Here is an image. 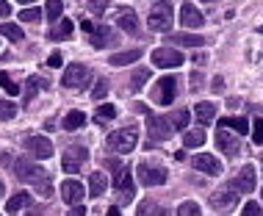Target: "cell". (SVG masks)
Instances as JSON below:
<instances>
[{
    "label": "cell",
    "mask_w": 263,
    "mask_h": 216,
    "mask_svg": "<svg viewBox=\"0 0 263 216\" xmlns=\"http://www.w3.org/2000/svg\"><path fill=\"white\" fill-rule=\"evenodd\" d=\"M14 175L23 183H31L42 197H53V177L47 169H42L39 164H33L31 158H17L14 161Z\"/></svg>",
    "instance_id": "6da1fadb"
},
{
    "label": "cell",
    "mask_w": 263,
    "mask_h": 216,
    "mask_svg": "<svg viewBox=\"0 0 263 216\" xmlns=\"http://www.w3.org/2000/svg\"><path fill=\"white\" fill-rule=\"evenodd\" d=\"M136 141H139V128L127 125V128H119V131L108 133L105 147L114 150V153H119V155H127L130 150H136Z\"/></svg>",
    "instance_id": "7a4b0ae2"
},
{
    "label": "cell",
    "mask_w": 263,
    "mask_h": 216,
    "mask_svg": "<svg viewBox=\"0 0 263 216\" xmlns=\"http://www.w3.org/2000/svg\"><path fill=\"white\" fill-rule=\"evenodd\" d=\"M172 20H175V11L169 3H155L150 9V17H147V23H150V31H172Z\"/></svg>",
    "instance_id": "3957f363"
},
{
    "label": "cell",
    "mask_w": 263,
    "mask_h": 216,
    "mask_svg": "<svg viewBox=\"0 0 263 216\" xmlns=\"http://www.w3.org/2000/svg\"><path fill=\"white\" fill-rule=\"evenodd\" d=\"M89 81H91V69L86 64H69L61 75V83L67 86V89H81V86H86Z\"/></svg>",
    "instance_id": "277c9868"
},
{
    "label": "cell",
    "mask_w": 263,
    "mask_h": 216,
    "mask_svg": "<svg viewBox=\"0 0 263 216\" xmlns=\"http://www.w3.org/2000/svg\"><path fill=\"white\" fill-rule=\"evenodd\" d=\"M136 175H139V180L150 189V186H163L166 183V169L163 167H158V164H147V161H141L139 167H136Z\"/></svg>",
    "instance_id": "5b68a950"
},
{
    "label": "cell",
    "mask_w": 263,
    "mask_h": 216,
    "mask_svg": "<svg viewBox=\"0 0 263 216\" xmlns=\"http://www.w3.org/2000/svg\"><path fill=\"white\" fill-rule=\"evenodd\" d=\"M147 131H150L153 141H166L169 136L175 133V128H172V122H169V117H158V114L147 111Z\"/></svg>",
    "instance_id": "8992f818"
},
{
    "label": "cell",
    "mask_w": 263,
    "mask_h": 216,
    "mask_svg": "<svg viewBox=\"0 0 263 216\" xmlns=\"http://www.w3.org/2000/svg\"><path fill=\"white\" fill-rule=\"evenodd\" d=\"M86 158H89V150L81 147V144H72V147H67V150H64V155H61V169L72 175V172H78L83 167Z\"/></svg>",
    "instance_id": "52a82bcc"
},
{
    "label": "cell",
    "mask_w": 263,
    "mask_h": 216,
    "mask_svg": "<svg viewBox=\"0 0 263 216\" xmlns=\"http://www.w3.org/2000/svg\"><path fill=\"white\" fill-rule=\"evenodd\" d=\"M183 61H186V59L180 56V50H175L172 45L153 50V64H155V67H161V69H175V67H180Z\"/></svg>",
    "instance_id": "ba28073f"
},
{
    "label": "cell",
    "mask_w": 263,
    "mask_h": 216,
    "mask_svg": "<svg viewBox=\"0 0 263 216\" xmlns=\"http://www.w3.org/2000/svg\"><path fill=\"white\" fill-rule=\"evenodd\" d=\"M153 97H155V103H161V105H172V100L177 97V78H172V75L161 78L153 89Z\"/></svg>",
    "instance_id": "9c48e42d"
},
{
    "label": "cell",
    "mask_w": 263,
    "mask_h": 216,
    "mask_svg": "<svg viewBox=\"0 0 263 216\" xmlns=\"http://www.w3.org/2000/svg\"><path fill=\"white\" fill-rule=\"evenodd\" d=\"M114 189L119 191V200L122 203H130L133 200V194H136V186H133V175H130V169H117V177H114Z\"/></svg>",
    "instance_id": "30bf717a"
},
{
    "label": "cell",
    "mask_w": 263,
    "mask_h": 216,
    "mask_svg": "<svg viewBox=\"0 0 263 216\" xmlns=\"http://www.w3.org/2000/svg\"><path fill=\"white\" fill-rule=\"evenodd\" d=\"M25 150L33 158H42V161L53 155V144H50L47 136H28V139H25Z\"/></svg>",
    "instance_id": "8fae6325"
},
{
    "label": "cell",
    "mask_w": 263,
    "mask_h": 216,
    "mask_svg": "<svg viewBox=\"0 0 263 216\" xmlns=\"http://www.w3.org/2000/svg\"><path fill=\"white\" fill-rule=\"evenodd\" d=\"M236 200H238V189L230 183V186H224V189H219L216 194H211L208 203L216 208V211H224V208H233V205H236Z\"/></svg>",
    "instance_id": "7c38bea8"
},
{
    "label": "cell",
    "mask_w": 263,
    "mask_h": 216,
    "mask_svg": "<svg viewBox=\"0 0 263 216\" xmlns=\"http://www.w3.org/2000/svg\"><path fill=\"white\" fill-rule=\"evenodd\" d=\"M83 183H78V180H64L61 183V200L64 203H69V205H83Z\"/></svg>",
    "instance_id": "4fadbf2b"
},
{
    "label": "cell",
    "mask_w": 263,
    "mask_h": 216,
    "mask_svg": "<svg viewBox=\"0 0 263 216\" xmlns=\"http://www.w3.org/2000/svg\"><path fill=\"white\" fill-rule=\"evenodd\" d=\"M233 186L238 189V194H252L255 191V167H241V172L236 175V180H233Z\"/></svg>",
    "instance_id": "5bb4252c"
},
{
    "label": "cell",
    "mask_w": 263,
    "mask_h": 216,
    "mask_svg": "<svg viewBox=\"0 0 263 216\" xmlns=\"http://www.w3.org/2000/svg\"><path fill=\"white\" fill-rule=\"evenodd\" d=\"M180 23L186 25V28H202L205 25V17H202V11L200 9H194V3H183V9H180Z\"/></svg>",
    "instance_id": "9a60e30c"
},
{
    "label": "cell",
    "mask_w": 263,
    "mask_h": 216,
    "mask_svg": "<svg viewBox=\"0 0 263 216\" xmlns=\"http://www.w3.org/2000/svg\"><path fill=\"white\" fill-rule=\"evenodd\" d=\"M117 33L111 31L108 25H100V28H95L91 31V45H95L97 50H103V47H111V45H117Z\"/></svg>",
    "instance_id": "2e32d148"
},
{
    "label": "cell",
    "mask_w": 263,
    "mask_h": 216,
    "mask_svg": "<svg viewBox=\"0 0 263 216\" xmlns=\"http://www.w3.org/2000/svg\"><path fill=\"white\" fill-rule=\"evenodd\" d=\"M194 169L197 172H205V175H222V164L216 161V155H194Z\"/></svg>",
    "instance_id": "e0dca14e"
},
{
    "label": "cell",
    "mask_w": 263,
    "mask_h": 216,
    "mask_svg": "<svg viewBox=\"0 0 263 216\" xmlns=\"http://www.w3.org/2000/svg\"><path fill=\"white\" fill-rule=\"evenodd\" d=\"M216 147L222 150L224 155H236V153H241L238 139H236V136H230L227 131H216Z\"/></svg>",
    "instance_id": "ac0fdd59"
},
{
    "label": "cell",
    "mask_w": 263,
    "mask_h": 216,
    "mask_svg": "<svg viewBox=\"0 0 263 216\" xmlns=\"http://www.w3.org/2000/svg\"><path fill=\"white\" fill-rule=\"evenodd\" d=\"M169 39H172V45H180V47H202L208 42L205 36H197V33H172Z\"/></svg>",
    "instance_id": "d6986e66"
},
{
    "label": "cell",
    "mask_w": 263,
    "mask_h": 216,
    "mask_svg": "<svg viewBox=\"0 0 263 216\" xmlns=\"http://www.w3.org/2000/svg\"><path fill=\"white\" fill-rule=\"evenodd\" d=\"M117 23H119V28H122V31H127V33H136V31H139L136 11H130V9H119V14H117Z\"/></svg>",
    "instance_id": "ffe728a7"
},
{
    "label": "cell",
    "mask_w": 263,
    "mask_h": 216,
    "mask_svg": "<svg viewBox=\"0 0 263 216\" xmlns=\"http://www.w3.org/2000/svg\"><path fill=\"white\" fill-rule=\"evenodd\" d=\"M105 189H108V177L103 172H91L89 175V194L91 197H103Z\"/></svg>",
    "instance_id": "44dd1931"
},
{
    "label": "cell",
    "mask_w": 263,
    "mask_h": 216,
    "mask_svg": "<svg viewBox=\"0 0 263 216\" xmlns=\"http://www.w3.org/2000/svg\"><path fill=\"white\" fill-rule=\"evenodd\" d=\"M139 59H141V50H127V53H114L108 59V64L111 67H127V64H133Z\"/></svg>",
    "instance_id": "7402d4cb"
},
{
    "label": "cell",
    "mask_w": 263,
    "mask_h": 216,
    "mask_svg": "<svg viewBox=\"0 0 263 216\" xmlns=\"http://www.w3.org/2000/svg\"><path fill=\"white\" fill-rule=\"evenodd\" d=\"M83 125H86V114L83 111H69L67 117H64V122H61L64 131H81Z\"/></svg>",
    "instance_id": "603a6c76"
},
{
    "label": "cell",
    "mask_w": 263,
    "mask_h": 216,
    "mask_svg": "<svg viewBox=\"0 0 263 216\" xmlns=\"http://www.w3.org/2000/svg\"><path fill=\"white\" fill-rule=\"evenodd\" d=\"M72 36V23L69 20H61V23H55L50 28V33H47V39H53V42H61V39H69Z\"/></svg>",
    "instance_id": "cb8c5ba5"
},
{
    "label": "cell",
    "mask_w": 263,
    "mask_h": 216,
    "mask_svg": "<svg viewBox=\"0 0 263 216\" xmlns=\"http://www.w3.org/2000/svg\"><path fill=\"white\" fill-rule=\"evenodd\" d=\"M219 125H222V128H233L238 136L250 133V122H247L244 117H224V119H219Z\"/></svg>",
    "instance_id": "d4e9b609"
},
{
    "label": "cell",
    "mask_w": 263,
    "mask_h": 216,
    "mask_svg": "<svg viewBox=\"0 0 263 216\" xmlns=\"http://www.w3.org/2000/svg\"><path fill=\"white\" fill-rule=\"evenodd\" d=\"M28 205H31V194L17 191V194L9 200V203H6V211H9V213H20V211H23V208H28Z\"/></svg>",
    "instance_id": "484cf974"
},
{
    "label": "cell",
    "mask_w": 263,
    "mask_h": 216,
    "mask_svg": "<svg viewBox=\"0 0 263 216\" xmlns=\"http://www.w3.org/2000/svg\"><path fill=\"white\" fill-rule=\"evenodd\" d=\"M189 119H191V111H189V108H177L175 114H169V122H172L175 131H183V128H189Z\"/></svg>",
    "instance_id": "4316f807"
},
{
    "label": "cell",
    "mask_w": 263,
    "mask_h": 216,
    "mask_svg": "<svg viewBox=\"0 0 263 216\" xmlns=\"http://www.w3.org/2000/svg\"><path fill=\"white\" fill-rule=\"evenodd\" d=\"M194 114H197V119H200L202 125H208V122L216 117V105H213V103H200L194 108Z\"/></svg>",
    "instance_id": "83f0119b"
},
{
    "label": "cell",
    "mask_w": 263,
    "mask_h": 216,
    "mask_svg": "<svg viewBox=\"0 0 263 216\" xmlns=\"http://www.w3.org/2000/svg\"><path fill=\"white\" fill-rule=\"evenodd\" d=\"M0 36H6L9 42H20L23 39V28L14 23H0Z\"/></svg>",
    "instance_id": "f1b7e54d"
},
{
    "label": "cell",
    "mask_w": 263,
    "mask_h": 216,
    "mask_svg": "<svg viewBox=\"0 0 263 216\" xmlns=\"http://www.w3.org/2000/svg\"><path fill=\"white\" fill-rule=\"evenodd\" d=\"M147 81H150V69H144V67L136 69V72H133V78H130V92H141Z\"/></svg>",
    "instance_id": "f546056e"
},
{
    "label": "cell",
    "mask_w": 263,
    "mask_h": 216,
    "mask_svg": "<svg viewBox=\"0 0 263 216\" xmlns=\"http://www.w3.org/2000/svg\"><path fill=\"white\" fill-rule=\"evenodd\" d=\"M202 141H205V133L200 131V128H194V131H186V133H183V144H186V147H200Z\"/></svg>",
    "instance_id": "4dcf8cb0"
},
{
    "label": "cell",
    "mask_w": 263,
    "mask_h": 216,
    "mask_svg": "<svg viewBox=\"0 0 263 216\" xmlns=\"http://www.w3.org/2000/svg\"><path fill=\"white\" fill-rule=\"evenodd\" d=\"M42 86H45V81H42L39 75H31V78H28V86H25V103H31L33 95H36Z\"/></svg>",
    "instance_id": "1f68e13d"
},
{
    "label": "cell",
    "mask_w": 263,
    "mask_h": 216,
    "mask_svg": "<svg viewBox=\"0 0 263 216\" xmlns=\"http://www.w3.org/2000/svg\"><path fill=\"white\" fill-rule=\"evenodd\" d=\"M136 216H166V211H161L153 200H144V203L139 205V213Z\"/></svg>",
    "instance_id": "d6a6232c"
},
{
    "label": "cell",
    "mask_w": 263,
    "mask_h": 216,
    "mask_svg": "<svg viewBox=\"0 0 263 216\" xmlns=\"http://www.w3.org/2000/svg\"><path fill=\"white\" fill-rule=\"evenodd\" d=\"M17 117V103L11 100H0V122H9Z\"/></svg>",
    "instance_id": "836d02e7"
},
{
    "label": "cell",
    "mask_w": 263,
    "mask_h": 216,
    "mask_svg": "<svg viewBox=\"0 0 263 216\" xmlns=\"http://www.w3.org/2000/svg\"><path fill=\"white\" fill-rule=\"evenodd\" d=\"M0 86H3L6 95H20V83H14L6 69H0Z\"/></svg>",
    "instance_id": "e575fe53"
},
{
    "label": "cell",
    "mask_w": 263,
    "mask_h": 216,
    "mask_svg": "<svg viewBox=\"0 0 263 216\" xmlns=\"http://www.w3.org/2000/svg\"><path fill=\"white\" fill-rule=\"evenodd\" d=\"M177 216H202V211H200V205L197 203H180V208H177Z\"/></svg>",
    "instance_id": "d590c367"
},
{
    "label": "cell",
    "mask_w": 263,
    "mask_h": 216,
    "mask_svg": "<svg viewBox=\"0 0 263 216\" xmlns=\"http://www.w3.org/2000/svg\"><path fill=\"white\" fill-rule=\"evenodd\" d=\"M45 14H47V20H61V0H47Z\"/></svg>",
    "instance_id": "8d00e7d4"
},
{
    "label": "cell",
    "mask_w": 263,
    "mask_h": 216,
    "mask_svg": "<svg viewBox=\"0 0 263 216\" xmlns=\"http://www.w3.org/2000/svg\"><path fill=\"white\" fill-rule=\"evenodd\" d=\"M114 117H117V108L105 103V105L97 108V117H95V119H97V122H108V119H114Z\"/></svg>",
    "instance_id": "74e56055"
},
{
    "label": "cell",
    "mask_w": 263,
    "mask_h": 216,
    "mask_svg": "<svg viewBox=\"0 0 263 216\" xmlns=\"http://www.w3.org/2000/svg\"><path fill=\"white\" fill-rule=\"evenodd\" d=\"M105 95H108V81H105V78H100V81L95 83V89H91V97H95V100H103Z\"/></svg>",
    "instance_id": "f35d334b"
},
{
    "label": "cell",
    "mask_w": 263,
    "mask_h": 216,
    "mask_svg": "<svg viewBox=\"0 0 263 216\" xmlns=\"http://www.w3.org/2000/svg\"><path fill=\"white\" fill-rule=\"evenodd\" d=\"M252 141L258 144V147H263V119L260 117L252 122Z\"/></svg>",
    "instance_id": "ab89813d"
},
{
    "label": "cell",
    "mask_w": 263,
    "mask_h": 216,
    "mask_svg": "<svg viewBox=\"0 0 263 216\" xmlns=\"http://www.w3.org/2000/svg\"><path fill=\"white\" fill-rule=\"evenodd\" d=\"M108 6H111V0H89V11H95V14H103Z\"/></svg>",
    "instance_id": "60d3db41"
},
{
    "label": "cell",
    "mask_w": 263,
    "mask_h": 216,
    "mask_svg": "<svg viewBox=\"0 0 263 216\" xmlns=\"http://www.w3.org/2000/svg\"><path fill=\"white\" fill-rule=\"evenodd\" d=\"M39 17H42L39 9H25L23 14H20V20H23V23H36Z\"/></svg>",
    "instance_id": "b9f144b4"
},
{
    "label": "cell",
    "mask_w": 263,
    "mask_h": 216,
    "mask_svg": "<svg viewBox=\"0 0 263 216\" xmlns=\"http://www.w3.org/2000/svg\"><path fill=\"white\" fill-rule=\"evenodd\" d=\"M241 216H260V205L258 203H247L244 211H241Z\"/></svg>",
    "instance_id": "7bdbcfd3"
},
{
    "label": "cell",
    "mask_w": 263,
    "mask_h": 216,
    "mask_svg": "<svg viewBox=\"0 0 263 216\" xmlns=\"http://www.w3.org/2000/svg\"><path fill=\"white\" fill-rule=\"evenodd\" d=\"M211 92H213V95H222V92H224V78H213V81H211Z\"/></svg>",
    "instance_id": "ee69618b"
},
{
    "label": "cell",
    "mask_w": 263,
    "mask_h": 216,
    "mask_svg": "<svg viewBox=\"0 0 263 216\" xmlns=\"http://www.w3.org/2000/svg\"><path fill=\"white\" fill-rule=\"evenodd\" d=\"M197 89H202V75L200 72H191V92H197Z\"/></svg>",
    "instance_id": "f6af8a7d"
},
{
    "label": "cell",
    "mask_w": 263,
    "mask_h": 216,
    "mask_svg": "<svg viewBox=\"0 0 263 216\" xmlns=\"http://www.w3.org/2000/svg\"><path fill=\"white\" fill-rule=\"evenodd\" d=\"M61 53H50V59H47V64H50V67H61Z\"/></svg>",
    "instance_id": "bcb514c9"
},
{
    "label": "cell",
    "mask_w": 263,
    "mask_h": 216,
    "mask_svg": "<svg viewBox=\"0 0 263 216\" xmlns=\"http://www.w3.org/2000/svg\"><path fill=\"white\" fill-rule=\"evenodd\" d=\"M9 14H11V6L6 0H0V17H9Z\"/></svg>",
    "instance_id": "7dc6e473"
},
{
    "label": "cell",
    "mask_w": 263,
    "mask_h": 216,
    "mask_svg": "<svg viewBox=\"0 0 263 216\" xmlns=\"http://www.w3.org/2000/svg\"><path fill=\"white\" fill-rule=\"evenodd\" d=\"M67 216H86V208H83V205H75V208H72V211H69Z\"/></svg>",
    "instance_id": "c3c4849f"
},
{
    "label": "cell",
    "mask_w": 263,
    "mask_h": 216,
    "mask_svg": "<svg viewBox=\"0 0 263 216\" xmlns=\"http://www.w3.org/2000/svg\"><path fill=\"white\" fill-rule=\"evenodd\" d=\"M205 61H208V59H205L202 53H194V64H197V67H205Z\"/></svg>",
    "instance_id": "681fc988"
},
{
    "label": "cell",
    "mask_w": 263,
    "mask_h": 216,
    "mask_svg": "<svg viewBox=\"0 0 263 216\" xmlns=\"http://www.w3.org/2000/svg\"><path fill=\"white\" fill-rule=\"evenodd\" d=\"M81 28H83V31H86V33H91V31H95V25H91L89 20H83V23H81Z\"/></svg>",
    "instance_id": "f907efd6"
},
{
    "label": "cell",
    "mask_w": 263,
    "mask_h": 216,
    "mask_svg": "<svg viewBox=\"0 0 263 216\" xmlns=\"http://www.w3.org/2000/svg\"><path fill=\"white\" fill-rule=\"evenodd\" d=\"M105 216H122V213H119V208L114 205V208H108V211H105Z\"/></svg>",
    "instance_id": "816d5d0a"
},
{
    "label": "cell",
    "mask_w": 263,
    "mask_h": 216,
    "mask_svg": "<svg viewBox=\"0 0 263 216\" xmlns=\"http://www.w3.org/2000/svg\"><path fill=\"white\" fill-rule=\"evenodd\" d=\"M17 3H25L28 6V3H36V0H17Z\"/></svg>",
    "instance_id": "f5cc1de1"
},
{
    "label": "cell",
    "mask_w": 263,
    "mask_h": 216,
    "mask_svg": "<svg viewBox=\"0 0 263 216\" xmlns=\"http://www.w3.org/2000/svg\"><path fill=\"white\" fill-rule=\"evenodd\" d=\"M3 191H6V189H3V180H0V197H3Z\"/></svg>",
    "instance_id": "db71d44e"
},
{
    "label": "cell",
    "mask_w": 263,
    "mask_h": 216,
    "mask_svg": "<svg viewBox=\"0 0 263 216\" xmlns=\"http://www.w3.org/2000/svg\"><path fill=\"white\" fill-rule=\"evenodd\" d=\"M202 3H216V0H202Z\"/></svg>",
    "instance_id": "11a10c76"
},
{
    "label": "cell",
    "mask_w": 263,
    "mask_h": 216,
    "mask_svg": "<svg viewBox=\"0 0 263 216\" xmlns=\"http://www.w3.org/2000/svg\"><path fill=\"white\" fill-rule=\"evenodd\" d=\"M260 200H263V189H260Z\"/></svg>",
    "instance_id": "9f6ffc18"
},
{
    "label": "cell",
    "mask_w": 263,
    "mask_h": 216,
    "mask_svg": "<svg viewBox=\"0 0 263 216\" xmlns=\"http://www.w3.org/2000/svg\"><path fill=\"white\" fill-rule=\"evenodd\" d=\"M260 33H263V25H260Z\"/></svg>",
    "instance_id": "6f0895ef"
}]
</instances>
